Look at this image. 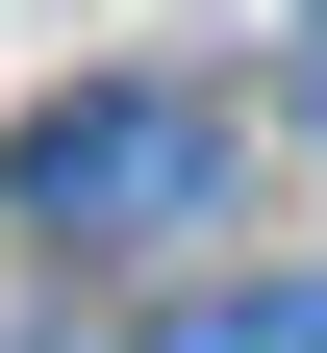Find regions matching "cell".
Wrapping results in <instances>:
<instances>
[{
	"mask_svg": "<svg viewBox=\"0 0 327 353\" xmlns=\"http://www.w3.org/2000/svg\"><path fill=\"white\" fill-rule=\"evenodd\" d=\"M202 202H226V126L176 76H101V101L25 126V228H202Z\"/></svg>",
	"mask_w": 327,
	"mask_h": 353,
	"instance_id": "obj_1",
	"label": "cell"
},
{
	"mask_svg": "<svg viewBox=\"0 0 327 353\" xmlns=\"http://www.w3.org/2000/svg\"><path fill=\"white\" fill-rule=\"evenodd\" d=\"M151 353H327V278H226V303H176Z\"/></svg>",
	"mask_w": 327,
	"mask_h": 353,
	"instance_id": "obj_2",
	"label": "cell"
},
{
	"mask_svg": "<svg viewBox=\"0 0 327 353\" xmlns=\"http://www.w3.org/2000/svg\"><path fill=\"white\" fill-rule=\"evenodd\" d=\"M302 76H327V0H302Z\"/></svg>",
	"mask_w": 327,
	"mask_h": 353,
	"instance_id": "obj_3",
	"label": "cell"
}]
</instances>
